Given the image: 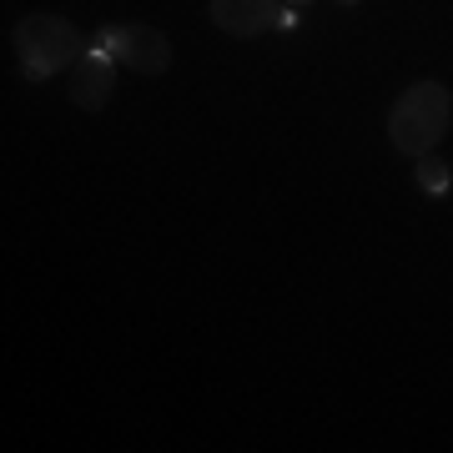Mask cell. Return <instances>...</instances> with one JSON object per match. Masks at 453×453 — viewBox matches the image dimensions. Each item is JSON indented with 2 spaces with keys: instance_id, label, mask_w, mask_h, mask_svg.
<instances>
[{
  "instance_id": "obj_1",
  "label": "cell",
  "mask_w": 453,
  "mask_h": 453,
  "mask_svg": "<svg viewBox=\"0 0 453 453\" xmlns=\"http://www.w3.org/2000/svg\"><path fill=\"white\" fill-rule=\"evenodd\" d=\"M453 121V96L443 81H413L403 96L393 101L388 111V142L403 151V157H428L443 136H449Z\"/></svg>"
},
{
  "instance_id": "obj_2",
  "label": "cell",
  "mask_w": 453,
  "mask_h": 453,
  "mask_svg": "<svg viewBox=\"0 0 453 453\" xmlns=\"http://www.w3.org/2000/svg\"><path fill=\"white\" fill-rule=\"evenodd\" d=\"M16 56H20V71H26V81H46L56 71H71V65L86 56V35L71 26L65 16H26L16 20Z\"/></svg>"
},
{
  "instance_id": "obj_3",
  "label": "cell",
  "mask_w": 453,
  "mask_h": 453,
  "mask_svg": "<svg viewBox=\"0 0 453 453\" xmlns=\"http://www.w3.org/2000/svg\"><path fill=\"white\" fill-rule=\"evenodd\" d=\"M96 46L111 50L116 65H127L136 76H166L172 71V41L157 26H142V20H131V26H101Z\"/></svg>"
},
{
  "instance_id": "obj_4",
  "label": "cell",
  "mask_w": 453,
  "mask_h": 453,
  "mask_svg": "<svg viewBox=\"0 0 453 453\" xmlns=\"http://www.w3.org/2000/svg\"><path fill=\"white\" fill-rule=\"evenodd\" d=\"M207 16L222 35H237V41H252V35L282 31V16L288 5L282 0H207Z\"/></svg>"
},
{
  "instance_id": "obj_5",
  "label": "cell",
  "mask_w": 453,
  "mask_h": 453,
  "mask_svg": "<svg viewBox=\"0 0 453 453\" xmlns=\"http://www.w3.org/2000/svg\"><path fill=\"white\" fill-rule=\"evenodd\" d=\"M65 91H71V101H76L81 111H101V106L111 101V91H116V56H111V50H101L96 41H91V46H86V56L71 65V81H65Z\"/></svg>"
},
{
  "instance_id": "obj_6",
  "label": "cell",
  "mask_w": 453,
  "mask_h": 453,
  "mask_svg": "<svg viewBox=\"0 0 453 453\" xmlns=\"http://www.w3.org/2000/svg\"><path fill=\"white\" fill-rule=\"evenodd\" d=\"M418 187L428 196H443L453 187V172L443 162H438V157H418Z\"/></svg>"
},
{
  "instance_id": "obj_7",
  "label": "cell",
  "mask_w": 453,
  "mask_h": 453,
  "mask_svg": "<svg viewBox=\"0 0 453 453\" xmlns=\"http://www.w3.org/2000/svg\"><path fill=\"white\" fill-rule=\"evenodd\" d=\"M282 5H292V11H297V5H312V0H282Z\"/></svg>"
},
{
  "instance_id": "obj_8",
  "label": "cell",
  "mask_w": 453,
  "mask_h": 453,
  "mask_svg": "<svg viewBox=\"0 0 453 453\" xmlns=\"http://www.w3.org/2000/svg\"><path fill=\"white\" fill-rule=\"evenodd\" d=\"M338 5H357V0H338Z\"/></svg>"
}]
</instances>
